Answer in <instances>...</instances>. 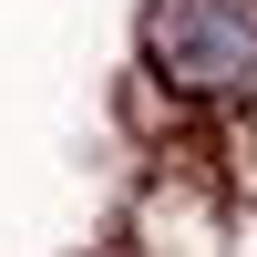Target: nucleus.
Wrapping results in <instances>:
<instances>
[{
	"mask_svg": "<svg viewBox=\"0 0 257 257\" xmlns=\"http://www.w3.org/2000/svg\"><path fill=\"white\" fill-rule=\"evenodd\" d=\"M155 62L185 93L257 82V0H165L155 11Z\"/></svg>",
	"mask_w": 257,
	"mask_h": 257,
	"instance_id": "f257e3e1",
	"label": "nucleus"
}]
</instances>
